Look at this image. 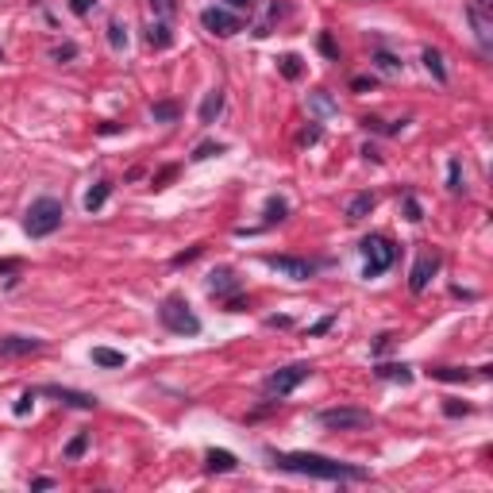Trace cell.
Listing matches in <instances>:
<instances>
[{
    "label": "cell",
    "instance_id": "74e56055",
    "mask_svg": "<svg viewBox=\"0 0 493 493\" xmlns=\"http://www.w3.org/2000/svg\"><path fill=\"white\" fill-rule=\"evenodd\" d=\"M331 324H336V316H324V320H316V324L308 328V336H324V331H328Z\"/></svg>",
    "mask_w": 493,
    "mask_h": 493
},
{
    "label": "cell",
    "instance_id": "7a4b0ae2",
    "mask_svg": "<svg viewBox=\"0 0 493 493\" xmlns=\"http://www.w3.org/2000/svg\"><path fill=\"white\" fill-rule=\"evenodd\" d=\"M62 204L54 201V197H39L31 208H27L24 216V232L31 235V239H46V235H54L62 227Z\"/></svg>",
    "mask_w": 493,
    "mask_h": 493
},
{
    "label": "cell",
    "instance_id": "e0dca14e",
    "mask_svg": "<svg viewBox=\"0 0 493 493\" xmlns=\"http://www.w3.org/2000/svg\"><path fill=\"white\" fill-rule=\"evenodd\" d=\"M370 212H374V193H358V197H351V204H347V220H351V224L366 220Z\"/></svg>",
    "mask_w": 493,
    "mask_h": 493
},
{
    "label": "cell",
    "instance_id": "ba28073f",
    "mask_svg": "<svg viewBox=\"0 0 493 493\" xmlns=\"http://www.w3.org/2000/svg\"><path fill=\"white\" fill-rule=\"evenodd\" d=\"M201 24H204L212 35H220V39H232V35L239 31V16H232L227 8H204V12H201Z\"/></svg>",
    "mask_w": 493,
    "mask_h": 493
},
{
    "label": "cell",
    "instance_id": "6da1fadb",
    "mask_svg": "<svg viewBox=\"0 0 493 493\" xmlns=\"http://www.w3.org/2000/svg\"><path fill=\"white\" fill-rule=\"evenodd\" d=\"M274 467L289 470V474H305V478H320V482H363V478H370L363 467H347V462H336V459H328V455H308V451L274 455Z\"/></svg>",
    "mask_w": 493,
    "mask_h": 493
},
{
    "label": "cell",
    "instance_id": "484cf974",
    "mask_svg": "<svg viewBox=\"0 0 493 493\" xmlns=\"http://www.w3.org/2000/svg\"><path fill=\"white\" fill-rule=\"evenodd\" d=\"M447 189H451V193H462V189H467V185H462V162H459V158H451V162H447Z\"/></svg>",
    "mask_w": 493,
    "mask_h": 493
},
{
    "label": "cell",
    "instance_id": "836d02e7",
    "mask_svg": "<svg viewBox=\"0 0 493 493\" xmlns=\"http://www.w3.org/2000/svg\"><path fill=\"white\" fill-rule=\"evenodd\" d=\"M31 401H35V390H27L20 401H16V409H12V412H16V416H27V412H31Z\"/></svg>",
    "mask_w": 493,
    "mask_h": 493
},
{
    "label": "cell",
    "instance_id": "bcb514c9",
    "mask_svg": "<svg viewBox=\"0 0 493 493\" xmlns=\"http://www.w3.org/2000/svg\"><path fill=\"white\" fill-rule=\"evenodd\" d=\"M239 308H246V301H239V297L227 301V312H239Z\"/></svg>",
    "mask_w": 493,
    "mask_h": 493
},
{
    "label": "cell",
    "instance_id": "f6af8a7d",
    "mask_svg": "<svg viewBox=\"0 0 493 493\" xmlns=\"http://www.w3.org/2000/svg\"><path fill=\"white\" fill-rule=\"evenodd\" d=\"M51 486H54V478H35L31 482V489H51Z\"/></svg>",
    "mask_w": 493,
    "mask_h": 493
},
{
    "label": "cell",
    "instance_id": "3957f363",
    "mask_svg": "<svg viewBox=\"0 0 493 493\" xmlns=\"http://www.w3.org/2000/svg\"><path fill=\"white\" fill-rule=\"evenodd\" d=\"M158 320H162V328L174 331V336H197V331H201V320H197V312L189 308V301L182 293H170L162 305H158Z\"/></svg>",
    "mask_w": 493,
    "mask_h": 493
},
{
    "label": "cell",
    "instance_id": "f546056e",
    "mask_svg": "<svg viewBox=\"0 0 493 493\" xmlns=\"http://www.w3.org/2000/svg\"><path fill=\"white\" fill-rule=\"evenodd\" d=\"M281 73H286L289 81L301 78V58H297V54H286V58H281Z\"/></svg>",
    "mask_w": 493,
    "mask_h": 493
},
{
    "label": "cell",
    "instance_id": "b9f144b4",
    "mask_svg": "<svg viewBox=\"0 0 493 493\" xmlns=\"http://www.w3.org/2000/svg\"><path fill=\"white\" fill-rule=\"evenodd\" d=\"M390 343H393V336H390V331H385V336H378V343H374V355H382V351L390 347Z\"/></svg>",
    "mask_w": 493,
    "mask_h": 493
},
{
    "label": "cell",
    "instance_id": "8d00e7d4",
    "mask_svg": "<svg viewBox=\"0 0 493 493\" xmlns=\"http://www.w3.org/2000/svg\"><path fill=\"white\" fill-rule=\"evenodd\" d=\"M316 139H320V128H305V131H301V139H297V143H301V147H312Z\"/></svg>",
    "mask_w": 493,
    "mask_h": 493
},
{
    "label": "cell",
    "instance_id": "60d3db41",
    "mask_svg": "<svg viewBox=\"0 0 493 493\" xmlns=\"http://www.w3.org/2000/svg\"><path fill=\"white\" fill-rule=\"evenodd\" d=\"M351 89H355V93H370V89H374V78H355V81H351Z\"/></svg>",
    "mask_w": 493,
    "mask_h": 493
},
{
    "label": "cell",
    "instance_id": "9a60e30c",
    "mask_svg": "<svg viewBox=\"0 0 493 493\" xmlns=\"http://www.w3.org/2000/svg\"><path fill=\"white\" fill-rule=\"evenodd\" d=\"M220 112H224V89L204 93V100H201V123H204V128H208V123H216Z\"/></svg>",
    "mask_w": 493,
    "mask_h": 493
},
{
    "label": "cell",
    "instance_id": "e575fe53",
    "mask_svg": "<svg viewBox=\"0 0 493 493\" xmlns=\"http://www.w3.org/2000/svg\"><path fill=\"white\" fill-rule=\"evenodd\" d=\"M224 4L232 8V12H246V16L254 12V0H224Z\"/></svg>",
    "mask_w": 493,
    "mask_h": 493
},
{
    "label": "cell",
    "instance_id": "7c38bea8",
    "mask_svg": "<svg viewBox=\"0 0 493 493\" xmlns=\"http://www.w3.org/2000/svg\"><path fill=\"white\" fill-rule=\"evenodd\" d=\"M467 20L474 27V35H478L482 51H489V46H493V20H489V12H478L474 4H467Z\"/></svg>",
    "mask_w": 493,
    "mask_h": 493
},
{
    "label": "cell",
    "instance_id": "8fae6325",
    "mask_svg": "<svg viewBox=\"0 0 493 493\" xmlns=\"http://www.w3.org/2000/svg\"><path fill=\"white\" fill-rule=\"evenodd\" d=\"M35 351H43V339H31V336H4L0 339V355H8V358L35 355Z\"/></svg>",
    "mask_w": 493,
    "mask_h": 493
},
{
    "label": "cell",
    "instance_id": "ac0fdd59",
    "mask_svg": "<svg viewBox=\"0 0 493 493\" xmlns=\"http://www.w3.org/2000/svg\"><path fill=\"white\" fill-rule=\"evenodd\" d=\"M374 374H378V378H385V382H401V385H409V382H412V370L405 366V363H385V366H378Z\"/></svg>",
    "mask_w": 493,
    "mask_h": 493
},
{
    "label": "cell",
    "instance_id": "d590c367",
    "mask_svg": "<svg viewBox=\"0 0 493 493\" xmlns=\"http://www.w3.org/2000/svg\"><path fill=\"white\" fill-rule=\"evenodd\" d=\"M316 43H320V51H324L328 58H339V51H336V43H331V35H320Z\"/></svg>",
    "mask_w": 493,
    "mask_h": 493
},
{
    "label": "cell",
    "instance_id": "83f0119b",
    "mask_svg": "<svg viewBox=\"0 0 493 493\" xmlns=\"http://www.w3.org/2000/svg\"><path fill=\"white\" fill-rule=\"evenodd\" d=\"M401 208H405V220H412V224H420L424 220V208L416 197H401Z\"/></svg>",
    "mask_w": 493,
    "mask_h": 493
},
{
    "label": "cell",
    "instance_id": "30bf717a",
    "mask_svg": "<svg viewBox=\"0 0 493 493\" xmlns=\"http://www.w3.org/2000/svg\"><path fill=\"white\" fill-rule=\"evenodd\" d=\"M435 270H440V254H420V259H416V266H412V274H409V289L412 293H424V289L432 286Z\"/></svg>",
    "mask_w": 493,
    "mask_h": 493
},
{
    "label": "cell",
    "instance_id": "52a82bcc",
    "mask_svg": "<svg viewBox=\"0 0 493 493\" xmlns=\"http://www.w3.org/2000/svg\"><path fill=\"white\" fill-rule=\"evenodd\" d=\"M266 266L278 270L281 278H289V281H308L312 274H316V266H312L308 259H297V254H266Z\"/></svg>",
    "mask_w": 493,
    "mask_h": 493
},
{
    "label": "cell",
    "instance_id": "7bdbcfd3",
    "mask_svg": "<svg viewBox=\"0 0 493 493\" xmlns=\"http://www.w3.org/2000/svg\"><path fill=\"white\" fill-rule=\"evenodd\" d=\"M70 8H73V12H78V16H85V12H89V8H93V0H70Z\"/></svg>",
    "mask_w": 493,
    "mask_h": 493
},
{
    "label": "cell",
    "instance_id": "4fadbf2b",
    "mask_svg": "<svg viewBox=\"0 0 493 493\" xmlns=\"http://www.w3.org/2000/svg\"><path fill=\"white\" fill-rule=\"evenodd\" d=\"M235 289H239V278H235V274L227 270V266H220V270L208 274V293H212V297H232Z\"/></svg>",
    "mask_w": 493,
    "mask_h": 493
},
{
    "label": "cell",
    "instance_id": "d6986e66",
    "mask_svg": "<svg viewBox=\"0 0 493 493\" xmlns=\"http://www.w3.org/2000/svg\"><path fill=\"white\" fill-rule=\"evenodd\" d=\"M108 197H112V182H97L89 193H85V208H89V212H100Z\"/></svg>",
    "mask_w": 493,
    "mask_h": 493
},
{
    "label": "cell",
    "instance_id": "5bb4252c",
    "mask_svg": "<svg viewBox=\"0 0 493 493\" xmlns=\"http://www.w3.org/2000/svg\"><path fill=\"white\" fill-rule=\"evenodd\" d=\"M204 467L212 470V474H232L235 467H239V459H235L232 451H216V447H212V451L204 455Z\"/></svg>",
    "mask_w": 493,
    "mask_h": 493
},
{
    "label": "cell",
    "instance_id": "44dd1931",
    "mask_svg": "<svg viewBox=\"0 0 493 493\" xmlns=\"http://www.w3.org/2000/svg\"><path fill=\"white\" fill-rule=\"evenodd\" d=\"M177 112H182V108H177L174 100H155V104H150V116H155V123H174Z\"/></svg>",
    "mask_w": 493,
    "mask_h": 493
},
{
    "label": "cell",
    "instance_id": "4316f807",
    "mask_svg": "<svg viewBox=\"0 0 493 493\" xmlns=\"http://www.w3.org/2000/svg\"><path fill=\"white\" fill-rule=\"evenodd\" d=\"M108 43H112V51H123V46H128V31H123L120 20L108 24Z\"/></svg>",
    "mask_w": 493,
    "mask_h": 493
},
{
    "label": "cell",
    "instance_id": "cb8c5ba5",
    "mask_svg": "<svg viewBox=\"0 0 493 493\" xmlns=\"http://www.w3.org/2000/svg\"><path fill=\"white\" fill-rule=\"evenodd\" d=\"M432 378H435V382H467V370H459V366H435L432 370Z\"/></svg>",
    "mask_w": 493,
    "mask_h": 493
},
{
    "label": "cell",
    "instance_id": "2e32d148",
    "mask_svg": "<svg viewBox=\"0 0 493 493\" xmlns=\"http://www.w3.org/2000/svg\"><path fill=\"white\" fill-rule=\"evenodd\" d=\"M174 43V31H170L166 20H155L147 27V46H155V51H166V46Z\"/></svg>",
    "mask_w": 493,
    "mask_h": 493
},
{
    "label": "cell",
    "instance_id": "7dc6e473",
    "mask_svg": "<svg viewBox=\"0 0 493 493\" xmlns=\"http://www.w3.org/2000/svg\"><path fill=\"white\" fill-rule=\"evenodd\" d=\"M474 8H478V12H489V8H493V0H474Z\"/></svg>",
    "mask_w": 493,
    "mask_h": 493
},
{
    "label": "cell",
    "instance_id": "1f68e13d",
    "mask_svg": "<svg viewBox=\"0 0 493 493\" xmlns=\"http://www.w3.org/2000/svg\"><path fill=\"white\" fill-rule=\"evenodd\" d=\"M374 62L382 66L385 73H397V70H401V58H393V54H385V51H378V58H374Z\"/></svg>",
    "mask_w": 493,
    "mask_h": 493
},
{
    "label": "cell",
    "instance_id": "8992f818",
    "mask_svg": "<svg viewBox=\"0 0 493 493\" xmlns=\"http://www.w3.org/2000/svg\"><path fill=\"white\" fill-rule=\"evenodd\" d=\"M308 374H312V366H308V363H293V366L274 370V374L266 378V393H270V397H289L301 382H305Z\"/></svg>",
    "mask_w": 493,
    "mask_h": 493
},
{
    "label": "cell",
    "instance_id": "f1b7e54d",
    "mask_svg": "<svg viewBox=\"0 0 493 493\" xmlns=\"http://www.w3.org/2000/svg\"><path fill=\"white\" fill-rule=\"evenodd\" d=\"M150 4V12L158 16V20H170V16L177 12V0H147Z\"/></svg>",
    "mask_w": 493,
    "mask_h": 493
},
{
    "label": "cell",
    "instance_id": "603a6c76",
    "mask_svg": "<svg viewBox=\"0 0 493 493\" xmlns=\"http://www.w3.org/2000/svg\"><path fill=\"white\" fill-rule=\"evenodd\" d=\"M424 66H428V73L435 81H447V70H443V54L440 51H432V46H428V51H424Z\"/></svg>",
    "mask_w": 493,
    "mask_h": 493
},
{
    "label": "cell",
    "instance_id": "f35d334b",
    "mask_svg": "<svg viewBox=\"0 0 493 493\" xmlns=\"http://www.w3.org/2000/svg\"><path fill=\"white\" fill-rule=\"evenodd\" d=\"M443 412H447V416H467V412H470V405H459V401H447V405H443Z\"/></svg>",
    "mask_w": 493,
    "mask_h": 493
},
{
    "label": "cell",
    "instance_id": "4dcf8cb0",
    "mask_svg": "<svg viewBox=\"0 0 493 493\" xmlns=\"http://www.w3.org/2000/svg\"><path fill=\"white\" fill-rule=\"evenodd\" d=\"M51 58H54V62H70V58H78V46H73V43H62V46H54V51H51Z\"/></svg>",
    "mask_w": 493,
    "mask_h": 493
},
{
    "label": "cell",
    "instance_id": "277c9868",
    "mask_svg": "<svg viewBox=\"0 0 493 493\" xmlns=\"http://www.w3.org/2000/svg\"><path fill=\"white\" fill-rule=\"evenodd\" d=\"M363 254H366V278H378V274H385L393 266V259H397V246L385 239V235H366L363 239Z\"/></svg>",
    "mask_w": 493,
    "mask_h": 493
},
{
    "label": "cell",
    "instance_id": "d4e9b609",
    "mask_svg": "<svg viewBox=\"0 0 493 493\" xmlns=\"http://www.w3.org/2000/svg\"><path fill=\"white\" fill-rule=\"evenodd\" d=\"M85 447H89V432H78L70 443H66V459H70V462H73V459H81Z\"/></svg>",
    "mask_w": 493,
    "mask_h": 493
},
{
    "label": "cell",
    "instance_id": "5b68a950",
    "mask_svg": "<svg viewBox=\"0 0 493 493\" xmlns=\"http://www.w3.org/2000/svg\"><path fill=\"white\" fill-rule=\"evenodd\" d=\"M328 432H363L370 428V412L366 409H324L316 416Z\"/></svg>",
    "mask_w": 493,
    "mask_h": 493
},
{
    "label": "cell",
    "instance_id": "ee69618b",
    "mask_svg": "<svg viewBox=\"0 0 493 493\" xmlns=\"http://www.w3.org/2000/svg\"><path fill=\"white\" fill-rule=\"evenodd\" d=\"M266 324H270V328H289V324H293V320H289V316H270V320H266Z\"/></svg>",
    "mask_w": 493,
    "mask_h": 493
},
{
    "label": "cell",
    "instance_id": "9c48e42d",
    "mask_svg": "<svg viewBox=\"0 0 493 493\" xmlns=\"http://www.w3.org/2000/svg\"><path fill=\"white\" fill-rule=\"evenodd\" d=\"M35 393H43V397H54V401H62V405H70V409H97V397L93 393H81V390H66V385H43V390H35Z\"/></svg>",
    "mask_w": 493,
    "mask_h": 493
},
{
    "label": "cell",
    "instance_id": "7402d4cb",
    "mask_svg": "<svg viewBox=\"0 0 493 493\" xmlns=\"http://www.w3.org/2000/svg\"><path fill=\"white\" fill-rule=\"evenodd\" d=\"M286 216H289V204H286V197H270V201H266V220H262V224H278V220H286Z\"/></svg>",
    "mask_w": 493,
    "mask_h": 493
},
{
    "label": "cell",
    "instance_id": "ffe728a7",
    "mask_svg": "<svg viewBox=\"0 0 493 493\" xmlns=\"http://www.w3.org/2000/svg\"><path fill=\"white\" fill-rule=\"evenodd\" d=\"M93 363L97 366H108V370H120L128 358H123V351H112V347H93Z\"/></svg>",
    "mask_w": 493,
    "mask_h": 493
},
{
    "label": "cell",
    "instance_id": "ab89813d",
    "mask_svg": "<svg viewBox=\"0 0 493 493\" xmlns=\"http://www.w3.org/2000/svg\"><path fill=\"white\" fill-rule=\"evenodd\" d=\"M197 254H201V246H189L185 254H177V259H174V266H185V262H193V259H197Z\"/></svg>",
    "mask_w": 493,
    "mask_h": 493
},
{
    "label": "cell",
    "instance_id": "d6a6232c",
    "mask_svg": "<svg viewBox=\"0 0 493 493\" xmlns=\"http://www.w3.org/2000/svg\"><path fill=\"white\" fill-rule=\"evenodd\" d=\"M220 150H224L220 143H201V147H197V150H193V158H197V162H204V158H212V155H220Z\"/></svg>",
    "mask_w": 493,
    "mask_h": 493
}]
</instances>
